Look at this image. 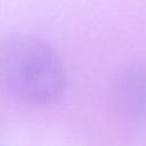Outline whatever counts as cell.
I'll list each match as a JSON object with an SVG mask.
<instances>
[{
	"label": "cell",
	"instance_id": "1",
	"mask_svg": "<svg viewBox=\"0 0 146 146\" xmlns=\"http://www.w3.org/2000/svg\"><path fill=\"white\" fill-rule=\"evenodd\" d=\"M0 67L9 94L24 104H50L66 87L59 57L49 44L34 36L9 38L1 48Z\"/></svg>",
	"mask_w": 146,
	"mask_h": 146
},
{
	"label": "cell",
	"instance_id": "2",
	"mask_svg": "<svg viewBox=\"0 0 146 146\" xmlns=\"http://www.w3.org/2000/svg\"><path fill=\"white\" fill-rule=\"evenodd\" d=\"M114 100L125 117L146 123V66L130 68L119 78L114 88Z\"/></svg>",
	"mask_w": 146,
	"mask_h": 146
}]
</instances>
